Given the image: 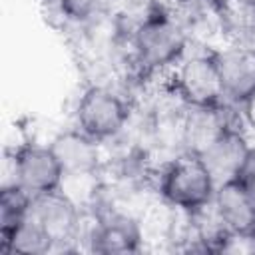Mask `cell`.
Here are the masks:
<instances>
[{
  "mask_svg": "<svg viewBox=\"0 0 255 255\" xmlns=\"http://www.w3.org/2000/svg\"><path fill=\"white\" fill-rule=\"evenodd\" d=\"M189 36L171 10L155 6L131 28V62L141 76L171 72L187 54Z\"/></svg>",
  "mask_w": 255,
  "mask_h": 255,
  "instance_id": "cell-1",
  "label": "cell"
},
{
  "mask_svg": "<svg viewBox=\"0 0 255 255\" xmlns=\"http://www.w3.org/2000/svg\"><path fill=\"white\" fill-rule=\"evenodd\" d=\"M157 191L163 203L179 211H193L213 199L215 181L197 153L179 151L161 167Z\"/></svg>",
  "mask_w": 255,
  "mask_h": 255,
  "instance_id": "cell-2",
  "label": "cell"
},
{
  "mask_svg": "<svg viewBox=\"0 0 255 255\" xmlns=\"http://www.w3.org/2000/svg\"><path fill=\"white\" fill-rule=\"evenodd\" d=\"M169 88L183 106H217L225 102L213 50L185 54L169 72Z\"/></svg>",
  "mask_w": 255,
  "mask_h": 255,
  "instance_id": "cell-3",
  "label": "cell"
},
{
  "mask_svg": "<svg viewBox=\"0 0 255 255\" xmlns=\"http://www.w3.org/2000/svg\"><path fill=\"white\" fill-rule=\"evenodd\" d=\"M129 116V104L116 90L100 84L86 88L76 106V126L100 143L120 135Z\"/></svg>",
  "mask_w": 255,
  "mask_h": 255,
  "instance_id": "cell-4",
  "label": "cell"
},
{
  "mask_svg": "<svg viewBox=\"0 0 255 255\" xmlns=\"http://www.w3.org/2000/svg\"><path fill=\"white\" fill-rule=\"evenodd\" d=\"M36 223L42 225V229L52 237L54 251H70V243L78 239L80 227H82V207L62 189L46 191L32 195L30 213Z\"/></svg>",
  "mask_w": 255,
  "mask_h": 255,
  "instance_id": "cell-5",
  "label": "cell"
},
{
  "mask_svg": "<svg viewBox=\"0 0 255 255\" xmlns=\"http://www.w3.org/2000/svg\"><path fill=\"white\" fill-rule=\"evenodd\" d=\"M14 163V181L30 195L54 191L62 187L64 169L50 143H22L10 151Z\"/></svg>",
  "mask_w": 255,
  "mask_h": 255,
  "instance_id": "cell-6",
  "label": "cell"
},
{
  "mask_svg": "<svg viewBox=\"0 0 255 255\" xmlns=\"http://www.w3.org/2000/svg\"><path fill=\"white\" fill-rule=\"evenodd\" d=\"M231 104L221 102L217 106H185L179 120V143L181 151L201 153L207 149L225 129L235 128Z\"/></svg>",
  "mask_w": 255,
  "mask_h": 255,
  "instance_id": "cell-7",
  "label": "cell"
},
{
  "mask_svg": "<svg viewBox=\"0 0 255 255\" xmlns=\"http://www.w3.org/2000/svg\"><path fill=\"white\" fill-rule=\"evenodd\" d=\"M88 249L102 255L137 253L143 245L141 223L122 211H104L94 219L86 235Z\"/></svg>",
  "mask_w": 255,
  "mask_h": 255,
  "instance_id": "cell-8",
  "label": "cell"
},
{
  "mask_svg": "<svg viewBox=\"0 0 255 255\" xmlns=\"http://www.w3.org/2000/svg\"><path fill=\"white\" fill-rule=\"evenodd\" d=\"M223 84V98L231 106H241L255 94V46L225 42L213 48Z\"/></svg>",
  "mask_w": 255,
  "mask_h": 255,
  "instance_id": "cell-9",
  "label": "cell"
},
{
  "mask_svg": "<svg viewBox=\"0 0 255 255\" xmlns=\"http://www.w3.org/2000/svg\"><path fill=\"white\" fill-rule=\"evenodd\" d=\"M251 151H253V145L249 143L245 131L239 126H235L225 129L207 149L199 153V157L203 159L217 187L241 175Z\"/></svg>",
  "mask_w": 255,
  "mask_h": 255,
  "instance_id": "cell-10",
  "label": "cell"
},
{
  "mask_svg": "<svg viewBox=\"0 0 255 255\" xmlns=\"http://www.w3.org/2000/svg\"><path fill=\"white\" fill-rule=\"evenodd\" d=\"M50 147L64 169V177L96 175L102 169L100 141L88 135L86 131H82L78 126L54 135Z\"/></svg>",
  "mask_w": 255,
  "mask_h": 255,
  "instance_id": "cell-11",
  "label": "cell"
},
{
  "mask_svg": "<svg viewBox=\"0 0 255 255\" xmlns=\"http://www.w3.org/2000/svg\"><path fill=\"white\" fill-rule=\"evenodd\" d=\"M213 205L223 225L231 233H255V207L239 179L217 185L213 193Z\"/></svg>",
  "mask_w": 255,
  "mask_h": 255,
  "instance_id": "cell-12",
  "label": "cell"
},
{
  "mask_svg": "<svg viewBox=\"0 0 255 255\" xmlns=\"http://www.w3.org/2000/svg\"><path fill=\"white\" fill-rule=\"evenodd\" d=\"M54 251L52 237L42 229L40 223H36L30 215L4 239H0V253L2 255H44Z\"/></svg>",
  "mask_w": 255,
  "mask_h": 255,
  "instance_id": "cell-13",
  "label": "cell"
},
{
  "mask_svg": "<svg viewBox=\"0 0 255 255\" xmlns=\"http://www.w3.org/2000/svg\"><path fill=\"white\" fill-rule=\"evenodd\" d=\"M32 195L20 185L0 187V239L8 237L30 213Z\"/></svg>",
  "mask_w": 255,
  "mask_h": 255,
  "instance_id": "cell-14",
  "label": "cell"
},
{
  "mask_svg": "<svg viewBox=\"0 0 255 255\" xmlns=\"http://www.w3.org/2000/svg\"><path fill=\"white\" fill-rule=\"evenodd\" d=\"M237 179L243 185L247 197L251 199V203L255 207V147H253V151H251V155H249V159H247V163H245V167Z\"/></svg>",
  "mask_w": 255,
  "mask_h": 255,
  "instance_id": "cell-15",
  "label": "cell"
},
{
  "mask_svg": "<svg viewBox=\"0 0 255 255\" xmlns=\"http://www.w3.org/2000/svg\"><path fill=\"white\" fill-rule=\"evenodd\" d=\"M239 108H241V118H243V122L255 131V94H253L249 100H245Z\"/></svg>",
  "mask_w": 255,
  "mask_h": 255,
  "instance_id": "cell-16",
  "label": "cell"
},
{
  "mask_svg": "<svg viewBox=\"0 0 255 255\" xmlns=\"http://www.w3.org/2000/svg\"><path fill=\"white\" fill-rule=\"evenodd\" d=\"M229 2H237V4H243V6H251V8H255V0H213V4H215L217 8H223V6L229 4Z\"/></svg>",
  "mask_w": 255,
  "mask_h": 255,
  "instance_id": "cell-17",
  "label": "cell"
}]
</instances>
